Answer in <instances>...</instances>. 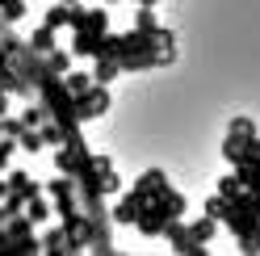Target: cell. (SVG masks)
<instances>
[{
	"label": "cell",
	"instance_id": "5bb4252c",
	"mask_svg": "<svg viewBox=\"0 0 260 256\" xmlns=\"http://www.w3.org/2000/svg\"><path fill=\"white\" fill-rule=\"evenodd\" d=\"M25 214H29V222H34V227H42V222H51L55 206L46 202V194H38V198H29V202H25Z\"/></svg>",
	"mask_w": 260,
	"mask_h": 256
},
{
	"label": "cell",
	"instance_id": "3957f363",
	"mask_svg": "<svg viewBox=\"0 0 260 256\" xmlns=\"http://www.w3.org/2000/svg\"><path fill=\"white\" fill-rule=\"evenodd\" d=\"M109 210H105V202H96L92 210H84V239H88V248L96 256H109L113 252V239H109Z\"/></svg>",
	"mask_w": 260,
	"mask_h": 256
},
{
	"label": "cell",
	"instance_id": "8992f818",
	"mask_svg": "<svg viewBox=\"0 0 260 256\" xmlns=\"http://www.w3.org/2000/svg\"><path fill=\"white\" fill-rule=\"evenodd\" d=\"M164 239L172 244V252H181V256H206V244L193 239V231L185 227L181 218H168V222H164Z\"/></svg>",
	"mask_w": 260,
	"mask_h": 256
},
{
	"label": "cell",
	"instance_id": "d6986e66",
	"mask_svg": "<svg viewBox=\"0 0 260 256\" xmlns=\"http://www.w3.org/2000/svg\"><path fill=\"white\" fill-rule=\"evenodd\" d=\"M72 59H76L72 46H55V51L46 55V68H51L55 76H63V72H72Z\"/></svg>",
	"mask_w": 260,
	"mask_h": 256
},
{
	"label": "cell",
	"instance_id": "44dd1931",
	"mask_svg": "<svg viewBox=\"0 0 260 256\" xmlns=\"http://www.w3.org/2000/svg\"><path fill=\"white\" fill-rule=\"evenodd\" d=\"M193 239H198V244H210V239H214V231H218V218H210V214H202L198 222H193Z\"/></svg>",
	"mask_w": 260,
	"mask_h": 256
},
{
	"label": "cell",
	"instance_id": "ba28073f",
	"mask_svg": "<svg viewBox=\"0 0 260 256\" xmlns=\"http://www.w3.org/2000/svg\"><path fill=\"white\" fill-rule=\"evenodd\" d=\"M172 214L164 210V202H147V206H143V210H139V218H135V231L139 235H164V222H168Z\"/></svg>",
	"mask_w": 260,
	"mask_h": 256
},
{
	"label": "cell",
	"instance_id": "1f68e13d",
	"mask_svg": "<svg viewBox=\"0 0 260 256\" xmlns=\"http://www.w3.org/2000/svg\"><path fill=\"white\" fill-rule=\"evenodd\" d=\"M9 97H13V92H9L5 84H0V118H5V114H9Z\"/></svg>",
	"mask_w": 260,
	"mask_h": 256
},
{
	"label": "cell",
	"instance_id": "e575fe53",
	"mask_svg": "<svg viewBox=\"0 0 260 256\" xmlns=\"http://www.w3.org/2000/svg\"><path fill=\"white\" fill-rule=\"evenodd\" d=\"M5 222H9V210H5V202H0V227H5Z\"/></svg>",
	"mask_w": 260,
	"mask_h": 256
},
{
	"label": "cell",
	"instance_id": "8d00e7d4",
	"mask_svg": "<svg viewBox=\"0 0 260 256\" xmlns=\"http://www.w3.org/2000/svg\"><path fill=\"white\" fill-rule=\"evenodd\" d=\"M5 118H9V114H5ZM5 118H0V135H5Z\"/></svg>",
	"mask_w": 260,
	"mask_h": 256
},
{
	"label": "cell",
	"instance_id": "603a6c76",
	"mask_svg": "<svg viewBox=\"0 0 260 256\" xmlns=\"http://www.w3.org/2000/svg\"><path fill=\"white\" fill-rule=\"evenodd\" d=\"M17 118H21V126H42V122L51 118V114H46V105H42V101H34V105H25Z\"/></svg>",
	"mask_w": 260,
	"mask_h": 256
},
{
	"label": "cell",
	"instance_id": "d4e9b609",
	"mask_svg": "<svg viewBox=\"0 0 260 256\" xmlns=\"http://www.w3.org/2000/svg\"><path fill=\"white\" fill-rule=\"evenodd\" d=\"M231 135H239V139H256V122L248 118V114H239V118H231V126H226Z\"/></svg>",
	"mask_w": 260,
	"mask_h": 256
},
{
	"label": "cell",
	"instance_id": "4fadbf2b",
	"mask_svg": "<svg viewBox=\"0 0 260 256\" xmlns=\"http://www.w3.org/2000/svg\"><path fill=\"white\" fill-rule=\"evenodd\" d=\"M55 34H59V29H51V25H46V21H42V25H38V29H34V34H29L25 42H29V46H34V51H38V55H51V51H55V46H59V38H55Z\"/></svg>",
	"mask_w": 260,
	"mask_h": 256
},
{
	"label": "cell",
	"instance_id": "d590c367",
	"mask_svg": "<svg viewBox=\"0 0 260 256\" xmlns=\"http://www.w3.org/2000/svg\"><path fill=\"white\" fill-rule=\"evenodd\" d=\"M135 5H151V9H155V5H159V0H135Z\"/></svg>",
	"mask_w": 260,
	"mask_h": 256
},
{
	"label": "cell",
	"instance_id": "8fae6325",
	"mask_svg": "<svg viewBox=\"0 0 260 256\" xmlns=\"http://www.w3.org/2000/svg\"><path fill=\"white\" fill-rule=\"evenodd\" d=\"M164 185H168V172H164V168H147V172H139V181H135V189H139L147 202H151Z\"/></svg>",
	"mask_w": 260,
	"mask_h": 256
},
{
	"label": "cell",
	"instance_id": "d6a6232c",
	"mask_svg": "<svg viewBox=\"0 0 260 256\" xmlns=\"http://www.w3.org/2000/svg\"><path fill=\"white\" fill-rule=\"evenodd\" d=\"M9 244H13V239H9V231L0 227V252H9Z\"/></svg>",
	"mask_w": 260,
	"mask_h": 256
},
{
	"label": "cell",
	"instance_id": "4316f807",
	"mask_svg": "<svg viewBox=\"0 0 260 256\" xmlns=\"http://www.w3.org/2000/svg\"><path fill=\"white\" fill-rule=\"evenodd\" d=\"M239 189H243V181H239V172H235V168H231V172H226V177H222V181H218V194H222V198H226V202H231V198H235V194H239Z\"/></svg>",
	"mask_w": 260,
	"mask_h": 256
},
{
	"label": "cell",
	"instance_id": "ac0fdd59",
	"mask_svg": "<svg viewBox=\"0 0 260 256\" xmlns=\"http://www.w3.org/2000/svg\"><path fill=\"white\" fill-rule=\"evenodd\" d=\"M42 252H51V256H68V235H63V227H59V222L42 235Z\"/></svg>",
	"mask_w": 260,
	"mask_h": 256
},
{
	"label": "cell",
	"instance_id": "83f0119b",
	"mask_svg": "<svg viewBox=\"0 0 260 256\" xmlns=\"http://www.w3.org/2000/svg\"><path fill=\"white\" fill-rule=\"evenodd\" d=\"M226 210H231V202H226L222 194L206 198V214H210V218H218V222H222V218H226Z\"/></svg>",
	"mask_w": 260,
	"mask_h": 256
},
{
	"label": "cell",
	"instance_id": "30bf717a",
	"mask_svg": "<svg viewBox=\"0 0 260 256\" xmlns=\"http://www.w3.org/2000/svg\"><path fill=\"white\" fill-rule=\"evenodd\" d=\"M9 189H13V194H21L25 202H29V198H38V194H46V185H38L25 168H13V172H9Z\"/></svg>",
	"mask_w": 260,
	"mask_h": 256
},
{
	"label": "cell",
	"instance_id": "4dcf8cb0",
	"mask_svg": "<svg viewBox=\"0 0 260 256\" xmlns=\"http://www.w3.org/2000/svg\"><path fill=\"white\" fill-rule=\"evenodd\" d=\"M5 210H9V214H21V210H25V198L9 189V198H5Z\"/></svg>",
	"mask_w": 260,
	"mask_h": 256
},
{
	"label": "cell",
	"instance_id": "f546056e",
	"mask_svg": "<svg viewBox=\"0 0 260 256\" xmlns=\"http://www.w3.org/2000/svg\"><path fill=\"white\" fill-rule=\"evenodd\" d=\"M13 151H17V139H13V135H0V168H9Z\"/></svg>",
	"mask_w": 260,
	"mask_h": 256
},
{
	"label": "cell",
	"instance_id": "6da1fadb",
	"mask_svg": "<svg viewBox=\"0 0 260 256\" xmlns=\"http://www.w3.org/2000/svg\"><path fill=\"white\" fill-rule=\"evenodd\" d=\"M72 55L76 59H92L96 42L109 34V5H72Z\"/></svg>",
	"mask_w": 260,
	"mask_h": 256
},
{
	"label": "cell",
	"instance_id": "836d02e7",
	"mask_svg": "<svg viewBox=\"0 0 260 256\" xmlns=\"http://www.w3.org/2000/svg\"><path fill=\"white\" fill-rule=\"evenodd\" d=\"M9 198V177H0V202Z\"/></svg>",
	"mask_w": 260,
	"mask_h": 256
},
{
	"label": "cell",
	"instance_id": "9a60e30c",
	"mask_svg": "<svg viewBox=\"0 0 260 256\" xmlns=\"http://www.w3.org/2000/svg\"><path fill=\"white\" fill-rule=\"evenodd\" d=\"M135 29H139V34H147V38L159 34V17H155L151 5H139V13H135Z\"/></svg>",
	"mask_w": 260,
	"mask_h": 256
},
{
	"label": "cell",
	"instance_id": "9c48e42d",
	"mask_svg": "<svg viewBox=\"0 0 260 256\" xmlns=\"http://www.w3.org/2000/svg\"><path fill=\"white\" fill-rule=\"evenodd\" d=\"M143 206H147V198H143L139 189H130L126 198H118V206L109 210V218H113V222H126V227H135V218H139Z\"/></svg>",
	"mask_w": 260,
	"mask_h": 256
},
{
	"label": "cell",
	"instance_id": "f35d334b",
	"mask_svg": "<svg viewBox=\"0 0 260 256\" xmlns=\"http://www.w3.org/2000/svg\"><path fill=\"white\" fill-rule=\"evenodd\" d=\"M5 5H13V0H0V9H5Z\"/></svg>",
	"mask_w": 260,
	"mask_h": 256
},
{
	"label": "cell",
	"instance_id": "484cf974",
	"mask_svg": "<svg viewBox=\"0 0 260 256\" xmlns=\"http://www.w3.org/2000/svg\"><path fill=\"white\" fill-rule=\"evenodd\" d=\"M63 84H68L72 92H84L92 84V72H63Z\"/></svg>",
	"mask_w": 260,
	"mask_h": 256
},
{
	"label": "cell",
	"instance_id": "5b68a950",
	"mask_svg": "<svg viewBox=\"0 0 260 256\" xmlns=\"http://www.w3.org/2000/svg\"><path fill=\"white\" fill-rule=\"evenodd\" d=\"M109 109V84H92L84 88V92H76V118L80 122H92V118H101Z\"/></svg>",
	"mask_w": 260,
	"mask_h": 256
},
{
	"label": "cell",
	"instance_id": "ab89813d",
	"mask_svg": "<svg viewBox=\"0 0 260 256\" xmlns=\"http://www.w3.org/2000/svg\"><path fill=\"white\" fill-rule=\"evenodd\" d=\"M105 5H122V0H105Z\"/></svg>",
	"mask_w": 260,
	"mask_h": 256
},
{
	"label": "cell",
	"instance_id": "e0dca14e",
	"mask_svg": "<svg viewBox=\"0 0 260 256\" xmlns=\"http://www.w3.org/2000/svg\"><path fill=\"white\" fill-rule=\"evenodd\" d=\"M17 147H21L25 155H34V151H46V139H42L38 126H25V131L17 135Z\"/></svg>",
	"mask_w": 260,
	"mask_h": 256
},
{
	"label": "cell",
	"instance_id": "f1b7e54d",
	"mask_svg": "<svg viewBox=\"0 0 260 256\" xmlns=\"http://www.w3.org/2000/svg\"><path fill=\"white\" fill-rule=\"evenodd\" d=\"M55 214H59V218L80 214V198H76V194H63V198H55Z\"/></svg>",
	"mask_w": 260,
	"mask_h": 256
},
{
	"label": "cell",
	"instance_id": "74e56055",
	"mask_svg": "<svg viewBox=\"0 0 260 256\" xmlns=\"http://www.w3.org/2000/svg\"><path fill=\"white\" fill-rule=\"evenodd\" d=\"M63 5H80V0H63Z\"/></svg>",
	"mask_w": 260,
	"mask_h": 256
},
{
	"label": "cell",
	"instance_id": "7402d4cb",
	"mask_svg": "<svg viewBox=\"0 0 260 256\" xmlns=\"http://www.w3.org/2000/svg\"><path fill=\"white\" fill-rule=\"evenodd\" d=\"M155 51H159V59H164V63H172V59H176V38L168 34L164 25H159V34H155Z\"/></svg>",
	"mask_w": 260,
	"mask_h": 256
},
{
	"label": "cell",
	"instance_id": "ffe728a7",
	"mask_svg": "<svg viewBox=\"0 0 260 256\" xmlns=\"http://www.w3.org/2000/svg\"><path fill=\"white\" fill-rule=\"evenodd\" d=\"M243 147H248V139H239V135H231V131H226V139H222V159L235 168L239 159H243Z\"/></svg>",
	"mask_w": 260,
	"mask_h": 256
},
{
	"label": "cell",
	"instance_id": "cb8c5ba5",
	"mask_svg": "<svg viewBox=\"0 0 260 256\" xmlns=\"http://www.w3.org/2000/svg\"><path fill=\"white\" fill-rule=\"evenodd\" d=\"M0 51H5V55L13 59V55H17V51H25V38H21L17 29H13V25H9L5 34H0Z\"/></svg>",
	"mask_w": 260,
	"mask_h": 256
},
{
	"label": "cell",
	"instance_id": "7a4b0ae2",
	"mask_svg": "<svg viewBox=\"0 0 260 256\" xmlns=\"http://www.w3.org/2000/svg\"><path fill=\"white\" fill-rule=\"evenodd\" d=\"M38 101L46 105V114L55 122H80L76 118V92L63 84V76H46L38 84Z\"/></svg>",
	"mask_w": 260,
	"mask_h": 256
},
{
	"label": "cell",
	"instance_id": "52a82bcc",
	"mask_svg": "<svg viewBox=\"0 0 260 256\" xmlns=\"http://www.w3.org/2000/svg\"><path fill=\"white\" fill-rule=\"evenodd\" d=\"M235 172H239L243 189H260V135L248 139V147H243V159L235 164Z\"/></svg>",
	"mask_w": 260,
	"mask_h": 256
},
{
	"label": "cell",
	"instance_id": "7c38bea8",
	"mask_svg": "<svg viewBox=\"0 0 260 256\" xmlns=\"http://www.w3.org/2000/svg\"><path fill=\"white\" fill-rule=\"evenodd\" d=\"M118 76H122V63L118 59H109V55H96L92 59V80H96V84H113Z\"/></svg>",
	"mask_w": 260,
	"mask_h": 256
},
{
	"label": "cell",
	"instance_id": "277c9868",
	"mask_svg": "<svg viewBox=\"0 0 260 256\" xmlns=\"http://www.w3.org/2000/svg\"><path fill=\"white\" fill-rule=\"evenodd\" d=\"M84 164H92V151H88L84 135H72L63 147H55V172H68V177H76Z\"/></svg>",
	"mask_w": 260,
	"mask_h": 256
},
{
	"label": "cell",
	"instance_id": "2e32d148",
	"mask_svg": "<svg viewBox=\"0 0 260 256\" xmlns=\"http://www.w3.org/2000/svg\"><path fill=\"white\" fill-rule=\"evenodd\" d=\"M51 29H68L72 25V5H63V0H55L51 9H46V17H42Z\"/></svg>",
	"mask_w": 260,
	"mask_h": 256
}]
</instances>
